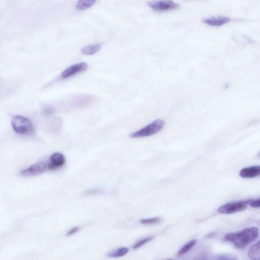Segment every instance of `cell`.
Returning <instances> with one entry per match:
<instances>
[{"label": "cell", "mask_w": 260, "mask_h": 260, "mask_svg": "<svg viewBox=\"0 0 260 260\" xmlns=\"http://www.w3.org/2000/svg\"><path fill=\"white\" fill-rule=\"evenodd\" d=\"M79 230H80L79 227H74L72 228V229H71V230H70L69 231H68L66 235L68 236H71L75 234H76V233L78 232Z\"/></svg>", "instance_id": "cell-20"}, {"label": "cell", "mask_w": 260, "mask_h": 260, "mask_svg": "<svg viewBox=\"0 0 260 260\" xmlns=\"http://www.w3.org/2000/svg\"><path fill=\"white\" fill-rule=\"evenodd\" d=\"M66 159L61 153H56L50 157L47 168L49 170L58 169L65 165Z\"/></svg>", "instance_id": "cell-8"}, {"label": "cell", "mask_w": 260, "mask_h": 260, "mask_svg": "<svg viewBox=\"0 0 260 260\" xmlns=\"http://www.w3.org/2000/svg\"><path fill=\"white\" fill-rule=\"evenodd\" d=\"M231 21L230 18L225 16L213 17L205 18L202 20V22L207 25L212 26H221L229 23Z\"/></svg>", "instance_id": "cell-9"}, {"label": "cell", "mask_w": 260, "mask_h": 260, "mask_svg": "<svg viewBox=\"0 0 260 260\" xmlns=\"http://www.w3.org/2000/svg\"><path fill=\"white\" fill-rule=\"evenodd\" d=\"M53 112V109L52 108H49L46 109L45 113L47 114H51Z\"/></svg>", "instance_id": "cell-21"}, {"label": "cell", "mask_w": 260, "mask_h": 260, "mask_svg": "<svg viewBox=\"0 0 260 260\" xmlns=\"http://www.w3.org/2000/svg\"><path fill=\"white\" fill-rule=\"evenodd\" d=\"M11 124L13 130L21 135H29L34 131L33 125L30 120L23 116L13 117Z\"/></svg>", "instance_id": "cell-2"}, {"label": "cell", "mask_w": 260, "mask_h": 260, "mask_svg": "<svg viewBox=\"0 0 260 260\" xmlns=\"http://www.w3.org/2000/svg\"><path fill=\"white\" fill-rule=\"evenodd\" d=\"M259 235L258 228H247L238 233H233L226 235L224 240L232 242L238 249H243L255 241Z\"/></svg>", "instance_id": "cell-1"}, {"label": "cell", "mask_w": 260, "mask_h": 260, "mask_svg": "<svg viewBox=\"0 0 260 260\" xmlns=\"http://www.w3.org/2000/svg\"><path fill=\"white\" fill-rule=\"evenodd\" d=\"M148 5L153 10L157 12H164L176 9L179 5L173 0H156L149 2Z\"/></svg>", "instance_id": "cell-5"}, {"label": "cell", "mask_w": 260, "mask_h": 260, "mask_svg": "<svg viewBox=\"0 0 260 260\" xmlns=\"http://www.w3.org/2000/svg\"><path fill=\"white\" fill-rule=\"evenodd\" d=\"M88 68V65L85 62L79 63L68 68L62 73L63 78H70L75 74L86 71Z\"/></svg>", "instance_id": "cell-7"}, {"label": "cell", "mask_w": 260, "mask_h": 260, "mask_svg": "<svg viewBox=\"0 0 260 260\" xmlns=\"http://www.w3.org/2000/svg\"><path fill=\"white\" fill-rule=\"evenodd\" d=\"M260 174V167L254 166L242 169L240 173V176L244 179H252L259 176Z\"/></svg>", "instance_id": "cell-10"}, {"label": "cell", "mask_w": 260, "mask_h": 260, "mask_svg": "<svg viewBox=\"0 0 260 260\" xmlns=\"http://www.w3.org/2000/svg\"><path fill=\"white\" fill-rule=\"evenodd\" d=\"M164 125L165 122L163 120L157 119L141 130L132 134L131 137L137 139L153 135L161 131Z\"/></svg>", "instance_id": "cell-3"}, {"label": "cell", "mask_w": 260, "mask_h": 260, "mask_svg": "<svg viewBox=\"0 0 260 260\" xmlns=\"http://www.w3.org/2000/svg\"><path fill=\"white\" fill-rule=\"evenodd\" d=\"M161 219L160 217H156L150 218L142 219L141 223L144 225H154L159 223L161 222Z\"/></svg>", "instance_id": "cell-16"}, {"label": "cell", "mask_w": 260, "mask_h": 260, "mask_svg": "<svg viewBox=\"0 0 260 260\" xmlns=\"http://www.w3.org/2000/svg\"><path fill=\"white\" fill-rule=\"evenodd\" d=\"M197 241L192 240L187 243L181 250L178 252L177 256L180 257L188 253L191 249H192L196 244Z\"/></svg>", "instance_id": "cell-14"}, {"label": "cell", "mask_w": 260, "mask_h": 260, "mask_svg": "<svg viewBox=\"0 0 260 260\" xmlns=\"http://www.w3.org/2000/svg\"><path fill=\"white\" fill-rule=\"evenodd\" d=\"M129 249L126 247H121L117 250L109 253L107 256L111 258H119L125 256L128 252Z\"/></svg>", "instance_id": "cell-15"}, {"label": "cell", "mask_w": 260, "mask_h": 260, "mask_svg": "<svg viewBox=\"0 0 260 260\" xmlns=\"http://www.w3.org/2000/svg\"><path fill=\"white\" fill-rule=\"evenodd\" d=\"M96 1V0H79L76 8L79 11H83L86 10L91 6Z\"/></svg>", "instance_id": "cell-11"}, {"label": "cell", "mask_w": 260, "mask_h": 260, "mask_svg": "<svg viewBox=\"0 0 260 260\" xmlns=\"http://www.w3.org/2000/svg\"><path fill=\"white\" fill-rule=\"evenodd\" d=\"M153 239L152 237H149L145 238L144 239H142L141 240L137 242L133 246L134 249H138L142 247L145 243L148 242L150 241H151Z\"/></svg>", "instance_id": "cell-17"}, {"label": "cell", "mask_w": 260, "mask_h": 260, "mask_svg": "<svg viewBox=\"0 0 260 260\" xmlns=\"http://www.w3.org/2000/svg\"><path fill=\"white\" fill-rule=\"evenodd\" d=\"M101 49V46L99 45H89L84 47L81 49V52L86 55H92L98 52Z\"/></svg>", "instance_id": "cell-13"}, {"label": "cell", "mask_w": 260, "mask_h": 260, "mask_svg": "<svg viewBox=\"0 0 260 260\" xmlns=\"http://www.w3.org/2000/svg\"><path fill=\"white\" fill-rule=\"evenodd\" d=\"M47 167V164L44 162H39L33 164L28 168L23 170L21 174L24 176H32L44 173Z\"/></svg>", "instance_id": "cell-6"}, {"label": "cell", "mask_w": 260, "mask_h": 260, "mask_svg": "<svg viewBox=\"0 0 260 260\" xmlns=\"http://www.w3.org/2000/svg\"><path fill=\"white\" fill-rule=\"evenodd\" d=\"M250 200L238 201L226 204L219 208L218 212L223 214H232L245 210Z\"/></svg>", "instance_id": "cell-4"}, {"label": "cell", "mask_w": 260, "mask_h": 260, "mask_svg": "<svg viewBox=\"0 0 260 260\" xmlns=\"http://www.w3.org/2000/svg\"><path fill=\"white\" fill-rule=\"evenodd\" d=\"M249 257L252 260H259L260 257V241L254 244L248 252Z\"/></svg>", "instance_id": "cell-12"}, {"label": "cell", "mask_w": 260, "mask_h": 260, "mask_svg": "<svg viewBox=\"0 0 260 260\" xmlns=\"http://www.w3.org/2000/svg\"><path fill=\"white\" fill-rule=\"evenodd\" d=\"M249 204L253 208H259L260 207V200L259 199L257 200H250Z\"/></svg>", "instance_id": "cell-19"}, {"label": "cell", "mask_w": 260, "mask_h": 260, "mask_svg": "<svg viewBox=\"0 0 260 260\" xmlns=\"http://www.w3.org/2000/svg\"><path fill=\"white\" fill-rule=\"evenodd\" d=\"M101 190L98 189H93L86 190L84 193L86 196H92L100 193Z\"/></svg>", "instance_id": "cell-18"}]
</instances>
